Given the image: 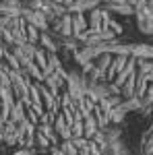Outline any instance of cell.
Returning a JSON list of instances; mask_svg holds the SVG:
<instances>
[{"label": "cell", "mask_w": 153, "mask_h": 155, "mask_svg": "<svg viewBox=\"0 0 153 155\" xmlns=\"http://www.w3.org/2000/svg\"><path fill=\"white\" fill-rule=\"evenodd\" d=\"M0 143H4V122L0 120Z\"/></svg>", "instance_id": "obj_7"}, {"label": "cell", "mask_w": 153, "mask_h": 155, "mask_svg": "<svg viewBox=\"0 0 153 155\" xmlns=\"http://www.w3.org/2000/svg\"><path fill=\"white\" fill-rule=\"evenodd\" d=\"M60 151L64 155H79V147L75 145V141L72 139H66V141H60Z\"/></svg>", "instance_id": "obj_6"}, {"label": "cell", "mask_w": 153, "mask_h": 155, "mask_svg": "<svg viewBox=\"0 0 153 155\" xmlns=\"http://www.w3.org/2000/svg\"><path fill=\"white\" fill-rule=\"evenodd\" d=\"M83 124H85V139H91L95 132L99 130V124H97V120H95L93 114L85 116V118H83Z\"/></svg>", "instance_id": "obj_5"}, {"label": "cell", "mask_w": 153, "mask_h": 155, "mask_svg": "<svg viewBox=\"0 0 153 155\" xmlns=\"http://www.w3.org/2000/svg\"><path fill=\"white\" fill-rule=\"evenodd\" d=\"M87 29H89V21H87V17H85L83 12H72V35L81 41L83 33H85Z\"/></svg>", "instance_id": "obj_2"}, {"label": "cell", "mask_w": 153, "mask_h": 155, "mask_svg": "<svg viewBox=\"0 0 153 155\" xmlns=\"http://www.w3.org/2000/svg\"><path fill=\"white\" fill-rule=\"evenodd\" d=\"M25 118H27V110H25V104L21 101V99H17V101H15V106H12V110H11V118H8V120L17 122V124H21Z\"/></svg>", "instance_id": "obj_4"}, {"label": "cell", "mask_w": 153, "mask_h": 155, "mask_svg": "<svg viewBox=\"0 0 153 155\" xmlns=\"http://www.w3.org/2000/svg\"><path fill=\"white\" fill-rule=\"evenodd\" d=\"M87 21H89V29L101 31V29H104V27H101V23H104V8H99V6L91 8L89 15H87Z\"/></svg>", "instance_id": "obj_3"}, {"label": "cell", "mask_w": 153, "mask_h": 155, "mask_svg": "<svg viewBox=\"0 0 153 155\" xmlns=\"http://www.w3.org/2000/svg\"><path fill=\"white\" fill-rule=\"evenodd\" d=\"M21 137H23L21 124H17L12 120H6L4 122V145L6 147H15V145H19V139Z\"/></svg>", "instance_id": "obj_1"}]
</instances>
